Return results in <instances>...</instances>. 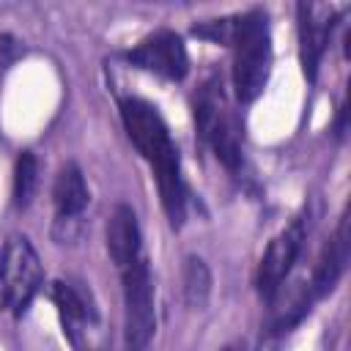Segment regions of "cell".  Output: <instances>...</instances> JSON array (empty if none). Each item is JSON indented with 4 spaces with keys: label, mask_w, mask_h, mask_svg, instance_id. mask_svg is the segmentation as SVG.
I'll return each instance as SVG.
<instances>
[{
    "label": "cell",
    "mask_w": 351,
    "mask_h": 351,
    "mask_svg": "<svg viewBox=\"0 0 351 351\" xmlns=\"http://www.w3.org/2000/svg\"><path fill=\"white\" fill-rule=\"evenodd\" d=\"M121 121H123L126 134L134 143V148L154 170L159 197H162L170 225L181 228L184 217H186V186H184V176H181L178 148L170 140L167 123L162 121V115L154 104H148L137 96L121 99Z\"/></svg>",
    "instance_id": "1"
},
{
    "label": "cell",
    "mask_w": 351,
    "mask_h": 351,
    "mask_svg": "<svg viewBox=\"0 0 351 351\" xmlns=\"http://www.w3.org/2000/svg\"><path fill=\"white\" fill-rule=\"evenodd\" d=\"M233 93L239 101H252L263 93L271 74V36L263 11L241 14L233 36Z\"/></svg>",
    "instance_id": "2"
},
{
    "label": "cell",
    "mask_w": 351,
    "mask_h": 351,
    "mask_svg": "<svg viewBox=\"0 0 351 351\" xmlns=\"http://www.w3.org/2000/svg\"><path fill=\"white\" fill-rule=\"evenodd\" d=\"M195 121L203 134V140L211 145L214 156L230 170L239 173L244 165V151H241V137H239V121L228 110L225 96L219 85H203L197 99H195Z\"/></svg>",
    "instance_id": "3"
},
{
    "label": "cell",
    "mask_w": 351,
    "mask_h": 351,
    "mask_svg": "<svg viewBox=\"0 0 351 351\" xmlns=\"http://www.w3.org/2000/svg\"><path fill=\"white\" fill-rule=\"evenodd\" d=\"M41 285V263L25 236H11L0 252V310L25 313Z\"/></svg>",
    "instance_id": "4"
},
{
    "label": "cell",
    "mask_w": 351,
    "mask_h": 351,
    "mask_svg": "<svg viewBox=\"0 0 351 351\" xmlns=\"http://www.w3.org/2000/svg\"><path fill=\"white\" fill-rule=\"evenodd\" d=\"M123 282V310H126V343L129 348L145 351L148 340L156 329V310H154V282L148 258H137L134 263L118 269Z\"/></svg>",
    "instance_id": "5"
},
{
    "label": "cell",
    "mask_w": 351,
    "mask_h": 351,
    "mask_svg": "<svg viewBox=\"0 0 351 351\" xmlns=\"http://www.w3.org/2000/svg\"><path fill=\"white\" fill-rule=\"evenodd\" d=\"M304 236H307V225H304V217H296L291 219L266 247L261 263H258V293L261 296H271L288 277V271L293 269L299 252H302V244H304Z\"/></svg>",
    "instance_id": "6"
},
{
    "label": "cell",
    "mask_w": 351,
    "mask_h": 351,
    "mask_svg": "<svg viewBox=\"0 0 351 351\" xmlns=\"http://www.w3.org/2000/svg\"><path fill=\"white\" fill-rule=\"evenodd\" d=\"M126 60L137 69L154 71L165 80H184L189 71V55L178 33L173 30H156L148 38H143L134 49L126 52Z\"/></svg>",
    "instance_id": "7"
},
{
    "label": "cell",
    "mask_w": 351,
    "mask_h": 351,
    "mask_svg": "<svg viewBox=\"0 0 351 351\" xmlns=\"http://www.w3.org/2000/svg\"><path fill=\"white\" fill-rule=\"evenodd\" d=\"M337 11L318 3H299L296 5V30H299V60L307 82H315L321 58L326 52L329 36L335 30Z\"/></svg>",
    "instance_id": "8"
},
{
    "label": "cell",
    "mask_w": 351,
    "mask_h": 351,
    "mask_svg": "<svg viewBox=\"0 0 351 351\" xmlns=\"http://www.w3.org/2000/svg\"><path fill=\"white\" fill-rule=\"evenodd\" d=\"M107 252H110L115 269H123V266H129V263H134L137 258L145 255L137 214L126 203L115 206V211L110 214V222H107Z\"/></svg>",
    "instance_id": "9"
},
{
    "label": "cell",
    "mask_w": 351,
    "mask_h": 351,
    "mask_svg": "<svg viewBox=\"0 0 351 351\" xmlns=\"http://www.w3.org/2000/svg\"><path fill=\"white\" fill-rule=\"evenodd\" d=\"M348 250H351V236H348V214L340 217L337 222V230L332 236V241L324 247L318 263H315V271H313V280H310V293L313 299L329 293L337 280L343 277L346 266H348Z\"/></svg>",
    "instance_id": "10"
},
{
    "label": "cell",
    "mask_w": 351,
    "mask_h": 351,
    "mask_svg": "<svg viewBox=\"0 0 351 351\" xmlns=\"http://www.w3.org/2000/svg\"><path fill=\"white\" fill-rule=\"evenodd\" d=\"M52 299H55V307H58L66 337L71 340V346L77 351H85V337H88L90 326L96 324V313L85 304V299L69 282H55L52 285Z\"/></svg>",
    "instance_id": "11"
},
{
    "label": "cell",
    "mask_w": 351,
    "mask_h": 351,
    "mask_svg": "<svg viewBox=\"0 0 351 351\" xmlns=\"http://www.w3.org/2000/svg\"><path fill=\"white\" fill-rule=\"evenodd\" d=\"M88 200H90V192H88L82 170L77 165H63L52 184V203H55L58 219L66 222V219L80 217Z\"/></svg>",
    "instance_id": "12"
},
{
    "label": "cell",
    "mask_w": 351,
    "mask_h": 351,
    "mask_svg": "<svg viewBox=\"0 0 351 351\" xmlns=\"http://www.w3.org/2000/svg\"><path fill=\"white\" fill-rule=\"evenodd\" d=\"M211 296V269L203 258L189 255L184 261V299L192 310H203Z\"/></svg>",
    "instance_id": "13"
},
{
    "label": "cell",
    "mask_w": 351,
    "mask_h": 351,
    "mask_svg": "<svg viewBox=\"0 0 351 351\" xmlns=\"http://www.w3.org/2000/svg\"><path fill=\"white\" fill-rule=\"evenodd\" d=\"M38 186V159L33 151H22L14 167V206L27 208Z\"/></svg>",
    "instance_id": "14"
},
{
    "label": "cell",
    "mask_w": 351,
    "mask_h": 351,
    "mask_svg": "<svg viewBox=\"0 0 351 351\" xmlns=\"http://www.w3.org/2000/svg\"><path fill=\"white\" fill-rule=\"evenodd\" d=\"M236 22L239 16H225V19H208L203 25H195L192 33L200 36V38H208L214 44H233V36H236Z\"/></svg>",
    "instance_id": "15"
},
{
    "label": "cell",
    "mask_w": 351,
    "mask_h": 351,
    "mask_svg": "<svg viewBox=\"0 0 351 351\" xmlns=\"http://www.w3.org/2000/svg\"><path fill=\"white\" fill-rule=\"evenodd\" d=\"M129 351H140V348H129Z\"/></svg>",
    "instance_id": "16"
},
{
    "label": "cell",
    "mask_w": 351,
    "mask_h": 351,
    "mask_svg": "<svg viewBox=\"0 0 351 351\" xmlns=\"http://www.w3.org/2000/svg\"><path fill=\"white\" fill-rule=\"evenodd\" d=\"M225 351H236V348H225Z\"/></svg>",
    "instance_id": "17"
}]
</instances>
